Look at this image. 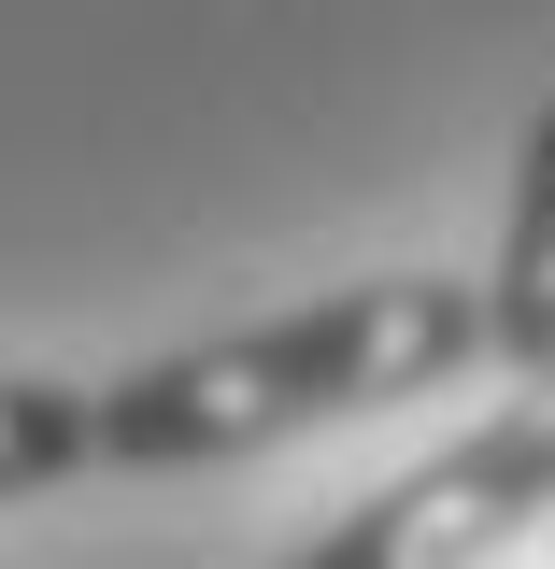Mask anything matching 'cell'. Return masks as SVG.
<instances>
[{
    "instance_id": "7a4b0ae2",
    "label": "cell",
    "mask_w": 555,
    "mask_h": 569,
    "mask_svg": "<svg viewBox=\"0 0 555 569\" xmlns=\"http://www.w3.org/2000/svg\"><path fill=\"white\" fill-rule=\"evenodd\" d=\"M555 512V385L498 399L470 441L414 456L399 485H370L343 527H314L285 569H485L498 541H527Z\"/></svg>"
},
{
    "instance_id": "6da1fadb",
    "label": "cell",
    "mask_w": 555,
    "mask_h": 569,
    "mask_svg": "<svg viewBox=\"0 0 555 569\" xmlns=\"http://www.w3.org/2000/svg\"><path fill=\"white\" fill-rule=\"evenodd\" d=\"M485 284L456 271H370L328 284L299 313H257V328H214V342H171L100 385V470H214V456H271L299 427L385 413V399H427L456 370H485Z\"/></svg>"
},
{
    "instance_id": "3957f363",
    "label": "cell",
    "mask_w": 555,
    "mask_h": 569,
    "mask_svg": "<svg viewBox=\"0 0 555 569\" xmlns=\"http://www.w3.org/2000/svg\"><path fill=\"white\" fill-rule=\"evenodd\" d=\"M485 342L513 385H555V100L527 114L513 157V213H498V271H485Z\"/></svg>"
}]
</instances>
